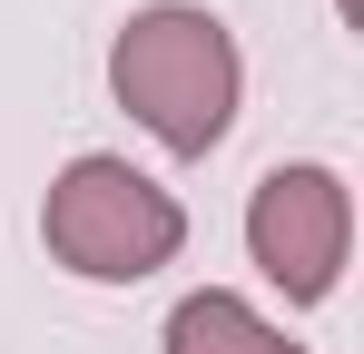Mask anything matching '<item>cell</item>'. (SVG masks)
I'll return each instance as SVG.
<instances>
[{"label":"cell","instance_id":"1","mask_svg":"<svg viewBox=\"0 0 364 354\" xmlns=\"http://www.w3.org/2000/svg\"><path fill=\"white\" fill-rule=\"evenodd\" d=\"M109 79H119L128 118L158 138V148H178V158H207L217 138H227V118H237V40H227V20H207V10H138L119 30V50H109Z\"/></svg>","mask_w":364,"mask_h":354},{"label":"cell","instance_id":"2","mask_svg":"<svg viewBox=\"0 0 364 354\" xmlns=\"http://www.w3.org/2000/svg\"><path fill=\"white\" fill-rule=\"evenodd\" d=\"M40 236L69 276L89 286H138L158 276L168 256L187 246V217L158 177H138L128 158H69L50 177V207H40Z\"/></svg>","mask_w":364,"mask_h":354},{"label":"cell","instance_id":"3","mask_svg":"<svg viewBox=\"0 0 364 354\" xmlns=\"http://www.w3.org/2000/svg\"><path fill=\"white\" fill-rule=\"evenodd\" d=\"M246 246L296 305H325L345 276V246H355V197L335 168H276L246 207Z\"/></svg>","mask_w":364,"mask_h":354},{"label":"cell","instance_id":"4","mask_svg":"<svg viewBox=\"0 0 364 354\" xmlns=\"http://www.w3.org/2000/svg\"><path fill=\"white\" fill-rule=\"evenodd\" d=\"M168 354H305V345H286L246 295L207 286V295H187L178 315H168Z\"/></svg>","mask_w":364,"mask_h":354}]
</instances>
